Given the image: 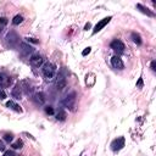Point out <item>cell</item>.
Masks as SVG:
<instances>
[{"label":"cell","instance_id":"cell-1","mask_svg":"<svg viewBox=\"0 0 156 156\" xmlns=\"http://www.w3.org/2000/svg\"><path fill=\"white\" fill-rule=\"evenodd\" d=\"M67 76H68V73H67L66 68L62 67L61 71H60V73H58L57 77H56V80H55V88H56L58 91H61V90H63V89L66 88V85H67V79H66Z\"/></svg>","mask_w":156,"mask_h":156},{"label":"cell","instance_id":"cell-2","mask_svg":"<svg viewBox=\"0 0 156 156\" xmlns=\"http://www.w3.org/2000/svg\"><path fill=\"white\" fill-rule=\"evenodd\" d=\"M41 72H43V76L45 77L46 80H50L55 77V73H56V66L51 62H45L43 65V68H41Z\"/></svg>","mask_w":156,"mask_h":156},{"label":"cell","instance_id":"cell-3","mask_svg":"<svg viewBox=\"0 0 156 156\" xmlns=\"http://www.w3.org/2000/svg\"><path fill=\"white\" fill-rule=\"evenodd\" d=\"M77 95H76V91H71L68 95H66V98L62 100V105L65 106V107H67L68 110H71V111H73L74 110V106H76V100H77V98H76Z\"/></svg>","mask_w":156,"mask_h":156},{"label":"cell","instance_id":"cell-4","mask_svg":"<svg viewBox=\"0 0 156 156\" xmlns=\"http://www.w3.org/2000/svg\"><path fill=\"white\" fill-rule=\"evenodd\" d=\"M124 141H126L124 140V136H118V138L113 139L112 143H111V150L112 151H119L121 149H123Z\"/></svg>","mask_w":156,"mask_h":156},{"label":"cell","instance_id":"cell-5","mask_svg":"<svg viewBox=\"0 0 156 156\" xmlns=\"http://www.w3.org/2000/svg\"><path fill=\"white\" fill-rule=\"evenodd\" d=\"M6 41L9 43L10 46H16L18 44V41H20V38H18V35H17V33L15 30H10L7 33V35H6Z\"/></svg>","mask_w":156,"mask_h":156},{"label":"cell","instance_id":"cell-6","mask_svg":"<svg viewBox=\"0 0 156 156\" xmlns=\"http://www.w3.org/2000/svg\"><path fill=\"white\" fill-rule=\"evenodd\" d=\"M110 46H111L112 50H115V51L118 52V54H122V52L124 51V49H126L123 41L119 40V39H115V40H112L111 44H110Z\"/></svg>","mask_w":156,"mask_h":156},{"label":"cell","instance_id":"cell-7","mask_svg":"<svg viewBox=\"0 0 156 156\" xmlns=\"http://www.w3.org/2000/svg\"><path fill=\"white\" fill-rule=\"evenodd\" d=\"M112 20V17L111 16H107V17H105V18H102L101 21H99L96 24H95V27H94V29H93V34H96L98 32H100L110 21Z\"/></svg>","mask_w":156,"mask_h":156},{"label":"cell","instance_id":"cell-8","mask_svg":"<svg viewBox=\"0 0 156 156\" xmlns=\"http://www.w3.org/2000/svg\"><path fill=\"white\" fill-rule=\"evenodd\" d=\"M29 61H30V65L34 66V67H40V66H43V63H44V58H43V56L39 55V54L32 55L30 58H29Z\"/></svg>","mask_w":156,"mask_h":156},{"label":"cell","instance_id":"cell-9","mask_svg":"<svg viewBox=\"0 0 156 156\" xmlns=\"http://www.w3.org/2000/svg\"><path fill=\"white\" fill-rule=\"evenodd\" d=\"M20 85H21V89H22V91H23L24 94L29 95V94L33 93V85H32V83H30L28 79H23V80L20 83Z\"/></svg>","mask_w":156,"mask_h":156},{"label":"cell","instance_id":"cell-10","mask_svg":"<svg viewBox=\"0 0 156 156\" xmlns=\"http://www.w3.org/2000/svg\"><path fill=\"white\" fill-rule=\"evenodd\" d=\"M111 65H112V67L116 68V69H123V68H124V63H123L122 58H121L119 56H117V55L112 56V58H111Z\"/></svg>","mask_w":156,"mask_h":156},{"label":"cell","instance_id":"cell-11","mask_svg":"<svg viewBox=\"0 0 156 156\" xmlns=\"http://www.w3.org/2000/svg\"><path fill=\"white\" fill-rule=\"evenodd\" d=\"M32 100H33V102L35 105H44V102H45V95L43 93H35V94H33Z\"/></svg>","mask_w":156,"mask_h":156},{"label":"cell","instance_id":"cell-12","mask_svg":"<svg viewBox=\"0 0 156 156\" xmlns=\"http://www.w3.org/2000/svg\"><path fill=\"white\" fill-rule=\"evenodd\" d=\"M20 48H21L20 50H21L22 55H29V54H33L34 52V48L30 46V45H28L27 43H21Z\"/></svg>","mask_w":156,"mask_h":156},{"label":"cell","instance_id":"cell-13","mask_svg":"<svg viewBox=\"0 0 156 156\" xmlns=\"http://www.w3.org/2000/svg\"><path fill=\"white\" fill-rule=\"evenodd\" d=\"M12 83V79L6 73H0V85L1 87H10Z\"/></svg>","mask_w":156,"mask_h":156},{"label":"cell","instance_id":"cell-14","mask_svg":"<svg viewBox=\"0 0 156 156\" xmlns=\"http://www.w3.org/2000/svg\"><path fill=\"white\" fill-rule=\"evenodd\" d=\"M6 107H9V108H11V110H13L15 112H18V113H21L23 110L21 108V106L18 105V104H16L15 101H12V100H10V101H7L6 102Z\"/></svg>","mask_w":156,"mask_h":156},{"label":"cell","instance_id":"cell-15","mask_svg":"<svg viewBox=\"0 0 156 156\" xmlns=\"http://www.w3.org/2000/svg\"><path fill=\"white\" fill-rule=\"evenodd\" d=\"M136 9H138L140 12L145 13L146 16H149V17H155V13H154L152 11H150L147 7H145L144 5H141V4H136Z\"/></svg>","mask_w":156,"mask_h":156},{"label":"cell","instance_id":"cell-16","mask_svg":"<svg viewBox=\"0 0 156 156\" xmlns=\"http://www.w3.org/2000/svg\"><path fill=\"white\" fill-rule=\"evenodd\" d=\"M11 95H12L15 99H17V100L22 98V89H21V85H20V84L15 85V88H13L12 91H11Z\"/></svg>","mask_w":156,"mask_h":156},{"label":"cell","instance_id":"cell-17","mask_svg":"<svg viewBox=\"0 0 156 156\" xmlns=\"http://www.w3.org/2000/svg\"><path fill=\"white\" fill-rule=\"evenodd\" d=\"M130 37H132V40L136 44V45H141V37L138 34V33H135V32H133L132 34H130Z\"/></svg>","mask_w":156,"mask_h":156},{"label":"cell","instance_id":"cell-18","mask_svg":"<svg viewBox=\"0 0 156 156\" xmlns=\"http://www.w3.org/2000/svg\"><path fill=\"white\" fill-rule=\"evenodd\" d=\"M56 119H57V121H65V119H66V112H65L62 108L57 112V115H56Z\"/></svg>","mask_w":156,"mask_h":156},{"label":"cell","instance_id":"cell-19","mask_svg":"<svg viewBox=\"0 0 156 156\" xmlns=\"http://www.w3.org/2000/svg\"><path fill=\"white\" fill-rule=\"evenodd\" d=\"M22 21H23V17H22L21 15H16V16L12 18V23H13V24H20V23H22Z\"/></svg>","mask_w":156,"mask_h":156},{"label":"cell","instance_id":"cell-20","mask_svg":"<svg viewBox=\"0 0 156 156\" xmlns=\"http://www.w3.org/2000/svg\"><path fill=\"white\" fill-rule=\"evenodd\" d=\"M13 149H21L22 146H23V141L21 140V139H17L15 143H12V145H11Z\"/></svg>","mask_w":156,"mask_h":156},{"label":"cell","instance_id":"cell-21","mask_svg":"<svg viewBox=\"0 0 156 156\" xmlns=\"http://www.w3.org/2000/svg\"><path fill=\"white\" fill-rule=\"evenodd\" d=\"M4 140H5L6 143H11V141L13 140V135H12V134H9V133H6V134L4 135Z\"/></svg>","mask_w":156,"mask_h":156},{"label":"cell","instance_id":"cell-22","mask_svg":"<svg viewBox=\"0 0 156 156\" xmlns=\"http://www.w3.org/2000/svg\"><path fill=\"white\" fill-rule=\"evenodd\" d=\"M44 111H45V113H48V115H54L55 112H54V108L51 107V106H45L44 107Z\"/></svg>","mask_w":156,"mask_h":156},{"label":"cell","instance_id":"cell-23","mask_svg":"<svg viewBox=\"0 0 156 156\" xmlns=\"http://www.w3.org/2000/svg\"><path fill=\"white\" fill-rule=\"evenodd\" d=\"M143 87H144V82H143V78L140 77V78L138 79V82H136V88L140 89V88H143Z\"/></svg>","mask_w":156,"mask_h":156},{"label":"cell","instance_id":"cell-24","mask_svg":"<svg viewBox=\"0 0 156 156\" xmlns=\"http://www.w3.org/2000/svg\"><path fill=\"white\" fill-rule=\"evenodd\" d=\"M90 51H91V48H89V46H88V48H85V49L82 51V55H83V56H87Z\"/></svg>","mask_w":156,"mask_h":156},{"label":"cell","instance_id":"cell-25","mask_svg":"<svg viewBox=\"0 0 156 156\" xmlns=\"http://www.w3.org/2000/svg\"><path fill=\"white\" fill-rule=\"evenodd\" d=\"M2 156H16V155H15V152H13V151L7 150V151H5V152H4V155H2Z\"/></svg>","mask_w":156,"mask_h":156},{"label":"cell","instance_id":"cell-26","mask_svg":"<svg viewBox=\"0 0 156 156\" xmlns=\"http://www.w3.org/2000/svg\"><path fill=\"white\" fill-rule=\"evenodd\" d=\"M5 98H6V94H5L4 89H2V88H0V100H4Z\"/></svg>","mask_w":156,"mask_h":156},{"label":"cell","instance_id":"cell-27","mask_svg":"<svg viewBox=\"0 0 156 156\" xmlns=\"http://www.w3.org/2000/svg\"><path fill=\"white\" fill-rule=\"evenodd\" d=\"M150 67H151V69H152L154 72L156 71V61H155V60H152V61H151V63H150Z\"/></svg>","mask_w":156,"mask_h":156},{"label":"cell","instance_id":"cell-28","mask_svg":"<svg viewBox=\"0 0 156 156\" xmlns=\"http://www.w3.org/2000/svg\"><path fill=\"white\" fill-rule=\"evenodd\" d=\"M27 39V41H30V43H34V44H37L38 43V40L37 39H34V38H26Z\"/></svg>","mask_w":156,"mask_h":156},{"label":"cell","instance_id":"cell-29","mask_svg":"<svg viewBox=\"0 0 156 156\" xmlns=\"http://www.w3.org/2000/svg\"><path fill=\"white\" fill-rule=\"evenodd\" d=\"M0 23H1V24H6V23H7V20H6L5 17H1V18H0Z\"/></svg>","mask_w":156,"mask_h":156},{"label":"cell","instance_id":"cell-30","mask_svg":"<svg viewBox=\"0 0 156 156\" xmlns=\"http://www.w3.org/2000/svg\"><path fill=\"white\" fill-rule=\"evenodd\" d=\"M90 27H91V24H90V23L88 22V23H87V24L84 26V30H88V29H90Z\"/></svg>","mask_w":156,"mask_h":156},{"label":"cell","instance_id":"cell-31","mask_svg":"<svg viewBox=\"0 0 156 156\" xmlns=\"http://www.w3.org/2000/svg\"><path fill=\"white\" fill-rule=\"evenodd\" d=\"M2 150H5V145L2 141H0V151H2Z\"/></svg>","mask_w":156,"mask_h":156},{"label":"cell","instance_id":"cell-32","mask_svg":"<svg viewBox=\"0 0 156 156\" xmlns=\"http://www.w3.org/2000/svg\"><path fill=\"white\" fill-rule=\"evenodd\" d=\"M1 30H2V26L0 24V33H1Z\"/></svg>","mask_w":156,"mask_h":156}]
</instances>
